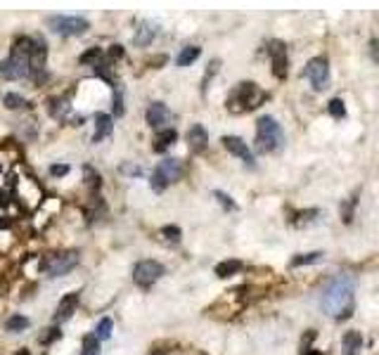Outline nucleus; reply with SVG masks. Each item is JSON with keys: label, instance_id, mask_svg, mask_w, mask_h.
Wrapping results in <instances>:
<instances>
[{"label": "nucleus", "instance_id": "f257e3e1", "mask_svg": "<svg viewBox=\"0 0 379 355\" xmlns=\"http://www.w3.org/2000/svg\"><path fill=\"white\" fill-rule=\"evenodd\" d=\"M323 308H325L334 320H346L353 312V282L346 275H336L327 284L325 296H323Z\"/></svg>", "mask_w": 379, "mask_h": 355}, {"label": "nucleus", "instance_id": "f03ea898", "mask_svg": "<svg viewBox=\"0 0 379 355\" xmlns=\"http://www.w3.org/2000/svg\"><path fill=\"white\" fill-rule=\"evenodd\" d=\"M284 145V133L282 126L272 116H261L256 121V150L261 154L277 152Z\"/></svg>", "mask_w": 379, "mask_h": 355}, {"label": "nucleus", "instance_id": "7ed1b4c3", "mask_svg": "<svg viewBox=\"0 0 379 355\" xmlns=\"http://www.w3.org/2000/svg\"><path fill=\"white\" fill-rule=\"evenodd\" d=\"M180 175H183V166H180L178 159H163V161L154 168V173H152L150 185H152L154 192H163L166 185L175 183Z\"/></svg>", "mask_w": 379, "mask_h": 355}, {"label": "nucleus", "instance_id": "20e7f679", "mask_svg": "<svg viewBox=\"0 0 379 355\" xmlns=\"http://www.w3.org/2000/svg\"><path fill=\"white\" fill-rule=\"evenodd\" d=\"M48 26L59 36H83L90 29V22L83 17H66V14H54L48 17Z\"/></svg>", "mask_w": 379, "mask_h": 355}, {"label": "nucleus", "instance_id": "39448f33", "mask_svg": "<svg viewBox=\"0 0 379 355\" xmlns=\"http://www.w3.org/2000/svg\"><path fill=\"white\" fill-rule=\"evenodd\" d=\"M163 275V265L157 263V260H140L135 263L133 268V282L142 287V289H150L154 282H159Z\"/></svg>", "mask_w": 379, "mask_h": 355}, {"label": "nucleus", "instance_id": "423d86ee", "mask_svg": "<svg viewBox=\"0 0 379 355\" xmlns=\"http://www.w3.org/2000/svg\"><path fill=\"white\" fill-rule=\"evenodd\" d=\"M0 76H2V78H7V81H19V78H26V76H29V57L12 52L7 59H2V62H0Z\"/></svg>", "mask_w": 379, "mask_h": 355}, {"label": "nucleus", "instance_id": "0eeeda50", "mask_svg": "<svg viewBox=\"0 0 379 355\" xmlns=\"http://www.w3.org/2000/svg\"><path fill=\"white\" fill-rule=\"evenodd\" d=\"M263 100H266V95L259 90L256 83H239L237 93L232 95V104H242L239 107V111H242V109H256Z\"/></svg>", "mask_w": 379, "mask_h": 355}, {"label": "nucleus", "instance_id": "6e6552de", "mask_svg": "<svg viewBox=\"0 0 379 355\" xmlns=\"http://www.w3.org/2000/svg\"><path fill=\"white\" fill-rule=\"evenodd\" d=\"M306 78L313 83L315 90H325L329 83V66H327L325 57H313L308 64H306Z\"/></svg>", "mask_w": 379, "mask_h": 355}, {"label": "nucleus", "instance_id": "1a4fd4ad", "mask_svg": "<svg viewBox=\"0 0 379 355\" xmlns=\"http://www.w3.org/2000/svg\"><path fill=\"white\" fill-rule=\"evenodd\" d=\"M76 265H78V254L76 251H64V254H57L45 263V272L50 277H62L66 272H71Z\"/></svg>", "mask_w": 379, "mask_h": 355}, {"label": "nucleus", "instance_id": "9d476101", "mask_svg": "<svg viewBox=\"0 0 379 355\" xmlns=\"http://www.w3.org/2000/svg\"><path fill=\"white\" fill-rule=\"evenodd\" d=\"M223 145H225V150L230 152V154L239 156L247 166H254V154H251V150L247 147V142L242 140V138H237V135H225V138H223Z\"/></svg>", "mask_w": 379, "mask_h": 355}, {"label": "nucleus", "instance_id": "9b49d317", "mask_svg": "<svg viewBox=\"0 0 379 355\" xmlns=\"http://www.w3.org/2000/svg\"><path fill=\"white\" fill-rule=\"evenodd\" d=\"M171 121V111L163 102H152L147 107V123L150 128H157V130H163V126Z\"/></svg>", "mask_w": 379, "mask_h": 355}, {"label": "nucleus", "instance_id": "f8f14e48", "mask_svg": "<svg viewBox=\"0 0 379 355\" xmlns=\"http://www.w3.org/2000/svg\"><path fill=\"white\" fill-rule=\"evenodd\" d=\"M45 59H48V48H45L43 38H33V48H31V54H29V74H41L45 69Z\"/></svg>", "mask_w": 379, "mask_h": 355}, {"label": "nucleus", "instance_id": "ddd939ff", "mask_svg": "<svg viewBox=\"0 0 379 355\" xmlns=\"http://www.w3.org/2000/svg\"><path fill=\"white\" fill-rule=\"evenodd\" d=\"M268 52L272 57V71H275V76L277 78H284L287 76V52H284V45L280 41H272Z\"/></svg>", "mask_w": 379, "mask_h": 355}, {"label": "nucleus", "instance_id": "4468645a", "mask_svg": "<svg viewBox=\"0 0 379 355\" xmlns=\"http://www.w3.org/2000/svg\"><path fill=\"white\" fill-rule=\"evenodd\" d=\"M76 305H78V294L71 291V294H66L62 301L57 303V312H54V322H66L71 315L76 312Z\"/></svg>", "mask_w": 379, "mask_h": 355}, {"label": "nucleus", "instance_id": "2eb2a0df", "mask_svg": "<svg viewBox=\"0 0 379 355\" xmlns=\"http://www.w3.org/2000/svg\"><path fill=\"white\" fill-rule=\"evenodd\" d=\"M187 145H190V150L197 152V154L206 150V145H209V133H206V128L202 123H195L192 128L187 130Z\"/></svg>", "mask_w": 379, "mask_h": 355}, {"label": "nucleus", "instance_id": "dca6fc26", "mask_svg": "<svg viewBox=\"0 0 379 355\" xmlns=\"http://www.w3.org/2000/svg\"><path fill=\"white\" fill-rule=\"evenodd\" d=\"M111 130H114V121L109 114H98L95 116V133H93V142H102L105 138L111 135Z\"/></svg>", "mask_w": 379, "mask_h": 355}, {"label": "nucleus", "instance_id": "f3484780", "mask_svg": "<svg viewBox=\"0 0 379 355\" xmlns=\"http://www.w3.org/2000/svg\"><path fill=\"white\" fill-rule=\"evenodd\" d=\"M157 36V24L152 22H140V29H135V36H133V43L135 45H150Z\"/></svg>", "mask_w": 379, "mask_h": 355}, {"label": "nucleus", "instance_id": "a211bd4d", "mask_svg": "<svg viewBox=\"0 0 379 355\" xmlns=\"http://www.w3.org/2000/svg\"><path fill=\"white\" fill-rule=\"evenodd\" d=\"M344 355H360L363 351V334L360 332H346L344 334Z\"/></svg>", "mask_w": 379, "mask_h": 355}, {"label": "nucleus", "instance_id": "6ab92c4d", "mask_svg": "<svg viewBox=\"0 0 379 355\" xmlns=\"http://www.w3.org/2000/svg\"><path fill=\"white\" fill-rule=\"evenodd\" d=\"M178 140V133L173 128H163L157 133V145H154V152H166L173 142Z\"/></svg>", "mask_w": 379, "mask_h": 355}, {"label": "nucleus", "instance_id": "aec40b11", "mask_svg": "<svg viewBox=\"0 0 379 355\" xmlns=\"http://www.w3.org/2000/svg\"><path fill=\"white\" fill-rule=\"evenodd\" d=\"M199 54H202V48L199 45H187V48H183V52L178 54V66H190Z\"/></svg>", "mask_w": 379, "mask_h": 355}, {"label": "nucleus", "instance_id": "412c9836", "mask_svg": "<svg viewBox=\"0 0 379 355\" xmlns=\"http://www.w3.org/2000/svg\"><path fill=\"white\" fill-rule=\"evenodd\" d=\"M242 270V260H223V263H218L216 265V275L218 277H230V275H235Z\"/></svg>", "mask_w": 379, "mask_h": 355}, {"label": "nucleus", "instance_id": "4be33fe9", "mask_svg": "<svg viewBox=\"0 0 379 355\" xmlns=\"http://www.w3.org/2000/svg\"><path fill=\"white\" fill-rule=\"evenodd\" d=\"M81 355H100V341H98L95 334H86V336H83Z\"/></svg>", "mask_w": 379, "mask_h": 355}, {"label": "nucleus", "instance_id": "5701e85b", "mask_svg": "<svg viewBox=\"0 0 379 355\" xmlns=\"http://www.w3.org/2000/svg\"><path fill=\"white\" fill-rule=\"evenodd\" d=\"M29 327V317H24V315H12L10 320L5 322V329L10 334H17V332H22V329H26Z\"/></svg>", "mask_w": 379, "mask_h": 355}, {"label": "nucleus", "instance_id": "b1692460", "mask_svg": "<svg viewBox=\"0 0 379 355\" xmlns=\"http://www.w3.org/2000/svg\"><path fill=\"white\" fill-rule=\"evenodd\" d=\"M111 329H114V322H111L109 317H102V320L98 322V327H95V336H98V341L109 339V336H111Z\"/></svg>", "mask_w": 379, "mask_h": 355}, {"label": "nucleus", "instance_id": "393cba45", "mask_svg": "<svg viewBox=\"0 0 379 355\" xmlns=\"http://www.w3.org/2000/svg\"><path fill=\"white\" fill-rule=\"evenodd\" d=\"M83 175H86V185H88V187L98 192L100 185H102V183H100V173L95 171L93 166H83Z\"/></svg>", "mask_w": 379, "mask_h": 355}, {"label": "nucleus", "instance_id": "a878e982", "mask_svg": "<svg viewBox=\"0 0 379 355\" xmlns=\"http://www.w3.org/2000/svg\"><path fill=\"white\" fill-rule=\"evenodd\" d=\"M2 102H5V107H7V109H22V107H26V100H24L22 95H17V93H7Z\"/></svg>", "mask_w": 379, "mask_h": 355}, {"label": "nucleus", "instance_id": "bb28decb", "mask_svg": "<svg viewBox=\"0 0 379 355\" xmlns=\"http://www.w3.org/2000/svg\"><path fill=\"white\" fill-rule=\"evenodd\" d=\"M320 251H313V254H303V256H296V258L292 260V265L294 268H299V265H308V263H318L320 260Z\"/></svg>", "mask_w": 379, "mask_h": 355}, {"label": "nucleus", "instance_id": "cd10ccee", "mask_svg": "<svg viewBox=\"0 0 379 355\" xmlns=\"http://www.w3.org/2000/svg\"><path fill=\"white\" fill-rule=\"evenodd\" d=\"M162 235H163V239H166V242H173V244H178V242H180V237H183V232H180V227L166 225V227H162Z\"/></svg>", "mask_w": 379, "mask_h": 355}, {"label": "nucleus", "instance_id": "c85d7f7f", "mask_svg": "<svg viewBox=\"0 0 379 355\" xmlns=\"http://www.w3.org/2000/svg\"><path fill=\"white\" fill-rule=\"evenodd\" d=\"M100 57H102V50H100V48H90L88 52H83L81 57H78V62H81V64H93L95 66V62H98Z\"/></svg>", "mask_w": 379, "mask_h": 355}, {"label": "nucleus", "instance_id": "c756f323", "mask_svg": "<svg viewBox=\"0 0 379 355\" xmlns=\"http://www.w3.org/2000/svg\"><path fill=\"white\" fill-rule=\"evenodd\" d=\"M329 114H332L334 118H344V116H346V107H344V100L334 97V100L329 102Z\"/></svg>", "mask_w": 379, "mask_h": 355}, {"label": "nucleus", "instance_id": "7c9ffc66", "mask_svg": "<svg viewBox=\"0 0 379 355\" xmlns=\"http://www.w3.org/2000/svg\"><path fill=\"white\" fill-rule=\"evenodd\" d=\"M50 111H53V116L62 118L66 111H69V102H66V100H53V109H50Z\"/></svg>", "mask_w": 379, "mask_h": 355}, {"label": "nucleus", "instance_id": "2f4dec72", "mask_svg": "<svg viewBox=\"0 0 379 355\" xmlns=\"http://www.w3.org/2000/svg\"><path fill=\"white\" fill-rule=\"evenodd\" d=\"M214 197H216L218 202H220V206H223V208H230V211H235V208H237V204H235V202H232V199H230L225 192L216 190V192H214Z\"/></svg>", "mask_w": 379, "mask_h": 355}, {"label": "nucleus", "instance_id": "473e14b6", "mask_svg": "<svg viewBox=\"0 0 379 355\" xmlns=\"http://www.w3.org/2000/svg\"><path fill=\"white\" fill-rule=\"evenodd\" d=\"M114 116H121L123 114V97H121V90L119 88H114Z\"/></svg>", "mask_w": 379, "mask_h": 355}, {"label": "nucleus", "instance_id": "72a5a7b5", "mask_svg": "<svg viewBox=\"0 0 379 355\" xmlns=\"http://www.w3.org/2000/svg\"><path fill=\"white\" fill-rule=\"evenodd\" d=\"M48 334H43L41 336V344H50V341H54V339H59L62 336V332L57 329V327H53V329H45Z\"/></svg>", "mask_w": 379, "mask_h": 355}, {"label": "nucleus", "instance_id": "f704fd0d", "mask_svg": "<svg viewBox=\"0 0 379 355\" xmlns=\"http://www.w3.org/2000/svg\"><path fill=\"white\" fill-rule=\"evenodd\" d=\"M315 215H318V208H311V211H303V213H299V225H301V223H311Z\"/></svg>", "mask_w": 379, "mask_h": 355}, {"label": "nucleus", "instance_id": "c9c22d12", "mask_svg": "<svg viewBox=\"0 0 379 355\" xmlns=\"http://www.w3.org/2000/svg\"><path fill=\"white\" fill-rule=\"evenodd\" d=\"M69 173V166H64V163H54V166H50V175H66Z\"/></svg>", "mask_w": 379, "mask_h": 355}, {"label": "nucleus", "instance_id": "e433bc0d", "mask_svg": "<svg viewBox=\"0 0 379 355\" xmlns=\"http://www.w3.org/2000/svg\"><path fill=\"white\" fill-rule=\"evenodd\" d=\"M109 57H111V59H121V57H123V48H121V45H111Z\"/></svg>", "mask_w": 379, "mask_h": 355}, {"label": "nucleus", "instance_id": "4c0bfd02", "mask_svg": "<svg viewBox=\"0 0 379 355\" xmlns=\"http://www.w3.org/2000/svg\"><path fill=\"white\" fill-rule=\"evenodd\" d=\"M121 171L128 173V175H140L142 168H140V166H121Z\"/></svg>", "mask_w": 379, "mask_h": 355}, {"label": "nucleus", "instance_id": "58836bf2", "mask_svg": "<svg viewBox=\"0 0 379 355\" xmlns=\"http://www.w3.org/2000/svg\"><path fill=\"white\" fill-rule=\"evenodd\" d=\"M0 206H7V194L0 192Z\"/></svg>", "mask_w": 379, "mask_h": 355}, {"label": "nucleus", "instance_id": "ea45409f", "mask_svg": "<svg viewBox=\"0 0 379 355\" xmlns=\"http://www.w3.org/2000/svg\"><path fill=\"white\" fill-rule=\"evenodd\" d=\"M0 227H10V220L7 218H0Z\"/></svg>", "mask_w": 379, "mask_h": 355}, {"label": "nucleus", "instance_id": "a19ab883", "mask_svg": "<svg viewBox=\"0 0 379 355\" xmlns=\"http://www.w3.org/2000/svg\"><path fill=\"white\" fill-rule=\"evenodd\" d=\"M303 355H323L320 351H303Z\"/></svg>", "mask_w": 379, "mask_h": 355}, {"label": "nucleus", "instance_id": "79ce46f5", "mask_svg": "<svg viewBox=\"0 0 379 355\" xmlns=\"http://www.w3.org/2000/svg\"><path fill=\"white\" fill-rule=\"evenodd\" d=\"M154 355H166V351H157V353H154Z\"/></svg>", "mask_w": 379, "mask_h": 355}, {"label": "nucleus", "instance_id": "37998d69", "mask_svg": "<svg viewBox=\"0 0 379 355\" xmlns=\"http://www.w3.org/2000/svg\"><path fill=\"white\" fill-rule=\"evenodd\" d=\"M17 355H29V351H22V353H17Z\"/></svg>", "mask_w": 379, "mask_h": 355}]
</instances>
